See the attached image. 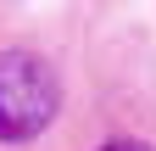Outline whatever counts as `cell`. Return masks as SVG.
Here are the masks:
<instances>
[{
  "label": "cell",
  "instance_id": "cell-1",
  "mask_svg": "<svg viewBox=\"0 0 156 151\" xmlns=\"http://www.w3.org/2000/svg\"><path fill=\"white\" fill-rule=\"evenodd\" d=\"M62 112V79L34 50H0V140H39Z\"/></svg>",
  "mask_w": 156,
  "mask_h": 151
},
{
  "label": "cell",
  "instance_id": "cell-2",
  "mask_svg": "<svg viewBox=\"0 0 156 151\" xmlns=\"http://www.w3.org/2000/svg\"><path fill=\"white\" fill-rule=\"evenodd\" d=\"M101 151H156L151 140H134V134H117V140H106Z\"/></svg>",
  "mask_w": 156,
  "mask_h": 151
}]
</instances>
